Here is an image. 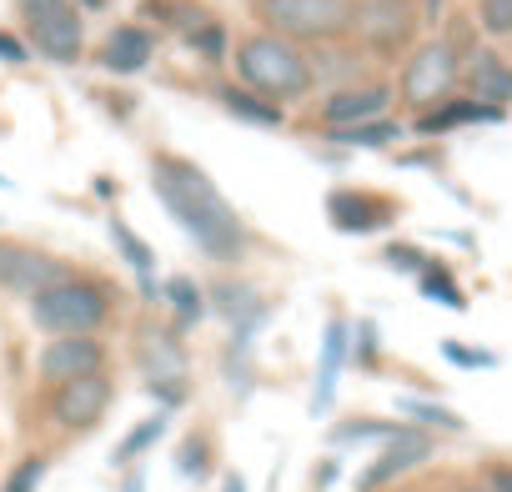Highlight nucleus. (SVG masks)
<instances>
[{"label": "nucleus", "instance_id": "obj_30", "mask_svg": "<svg viewBox=\"0 0 512 492\" xmlns=\"http://www.w3.org/2000/svg\"><path fill=\"white\" fill-rule=\"evenodd\" d=\"M477 26L487 36H512V0H477Z\"/></svg>", "mask_w": 512, "mask_h": 492}, {"label": "nucleus", "instance_id": "obj_20", "mask_svg": "<svg viewBox=\"0 0 512 492\" xmlns=\"http://www.w3.org/2000/svg\"><path fill=\"white\" fill-rule=\"evenodd\" d=\"M216 101H221V111H226V116H236V121H246V126H267V131H272V126H282V121H287L277 101L256 96V91H246V86H236V81L216 86Z\"/></svg>", "mask_w": 512, "mask_h": 492}, {"label": "nucleus", "instance_id": "obj_27", "mask_svg": "<svg viewBox=\"0 0 512 492\" xmlns=\"http://www.w3.org/2000/svg\"><path fill=\"white\" fill-rule=\"evenodd\" d=\"M402 136V126L392 121V116H377V121H362V126H342V131H332V141H342V146H392Z\"/></svg>", "mask_w": 512, "mask_h": 492}, {"label": "nucleus", "instance_id": "obj_41", "mask_svg": "<svg viewBox=\"0 0 512 492\" xmlns=\"http://www.w3.org/2000/svg\"><path fill=\"white\" fill-rule=\"evenodd\" d=\"M121 492H141V472H131V477H126V487H121Z\"/></svg>", "mask_w": 512, "mask_h": 492}, {"label": "nucleus", "instance_id": "obj_31", "mask_svg": "<svg viewBox=\"0 0 512 492\" xmlns=\"http://www.w3.org/2000/svg\"><path fill=\"white\" fill-rule=\"evenodd\" d=\"M41 477H46V457H26V462H16V472L6 477V487H0V492H36Z\"/></svg>", "mask_w": 512, "mask_h": 492}, {"label": "nucleus", "instance_id": "obj_10", "mask_svg": "<svg viewBox=\"0 0 512 492\" xmlns=\"http://www.w3.org/2000/svg\"><path fill=\"white\" fill-rule=\"evenodd\" d=\"M36 372H41L46 387H61V382L106 372V347H101V337H51L46 352H41V362H36Z\"/></svg>", "mask_w": 512, "mask_h": 492}, {"label": "nucleus", "instance_id": "obj_5", "mask_svg": "<svg viewBox=\"0 0 512 492\" xmlns=\"http://www.w3.org/2000/svg\"><path fill=\"white\" fill-rule=\"evenodd\" d=\"M417 36L412 0H352V46L372 61H397Z\"/></svg>", "mask_w": 512, "mask_h": 492}, {"label": "nucleus", "instance_id": "obj_33", "mask_svg": "<svg viewBox=\"0 0 512 492\" xmlns=\"http://www.w3.org/2000/svg\"><path fill=\"white\" fill-rule=\"evenodd\" d=\"M382 262L397 267V272H412V277L427 267V257L417 252V246H402V241H387V246H382Z\"/></svg>", "mask_w": 512, "mask_h": 492}, {"label": "nucleus", "instance_id": "obj_42", "mask_svg": "<svg viewBox=\"0 0 512 492\" xmlns=\"http://www.w3.org/2000/svg\"><path fill=\"white\" fill-rule=\"evenodd\" d=\"M462 492H487V487H482V482H467V487H462Z\"/></svg>", "mask_w": 512, "mask_h": 492}, {"label": "nucleus", "instance_id": "obj_16", "mask_svg": "<svg viewBox=\"0 0 512 492\" xmlns=\"http://www.w3.org/2000/svg\"><path fill=\"white\" fill-rule=\"evenodd\" d=\"M397 211L387 206V201H377L372 191H332L327 196V221L337 226V231H347V236H367V231H377V226H387Z\"/></svg>", "mask_w": 512, "mask_h": 492}, {"label": "nucleus", "instance_id": "obj_35", "mask_svg": "<svg viewBox=\"0 0 512 492\" xmlns=\"http://www.w3.org/2000/svg\"><path fill=\"white\" fill-rule=\"evenodd\" d=\"M0 61L21 66V61H31V46H26V41H16L11 31H0Z\"/></svg>", "mask_w": 512, "mask_h": 492}, {"label": "nucleus", "instance_id": "obj_38", "mask_svg": "<svg viewBox=\"0 0 512 492\" xmlns=\"http://www.w3.org/2000/svg\"><path fill=\"white\" fill-rule=\"evenodd\" d=\"M337 477V462H322L317 472H312V492H327V482Z\"/></svg>", "mask_w": 512, "mask_h": 492}, {"label": "nucleus", "instance_id": "obj_36", "mask_svg": "<svg viewBox=\"0 0 512 492\" xmlns=\"http://www.w3.org/2000/svg\"><path fill=\"white\" fill-rule=\"evenodd\" d=\"M487 492H512V462H497V467H487V482H482Z\"/></svg>", "mask_w": 512, "mask_h": 492}, {"label": "nucleus", "instance_id": "obj_28", "mask_svg": "<svg viewBox=\"0 0 512 492\" xmlns=\"http://www.w3.org/2000/svg\"><path fill=\"white\" fill-rule=\"evenodd\" d=\"M166 297H171V307H176V322H181V327H196V322L206 317V297H201L186 277L166 282Z\"/></svg>", "mask_w": 512, "mask_h": 492}, {"label": "nucleus", "instance_id": "obj_23", "mask_svg": "<svg viewBox=\"0 0 512 492\" xmlns=\"http://www.w3.org/2000/svg\"><path fill=\"white\" fill-rule=\"evenodd\" d=\"M161 437H166V412H156V417H146V422H136V427H131V432H126V437L116 442V452H111V462H116V467H131V462H136L141 452H151V447H156Z\"/></svg>", "mask_w": 512, "mask_h": 492}, {"label": "nucleus", "instance_id": "obj_11", "mask_svg": "<svg viewBox=\"0 0 512 492\" xmlns=\"http://www.w3.org/2000/svg\"><path fill=\"white\" fill-rule=\"evenodd\" d=\"M432 457V432H422V427H407L402 437H392L372 462H367V472L357 477V492H382L387 482H397V477H407L412 467H422Z\"/></svg>", "mask_w": 512, "mask_h": 492}, {"label": "nucleus", "instance_id": "obj_25", "mask_svg": "<svg viewBox=\"0 0 512 492\" xmlns=\"http://www.w3.org/2000/svg\"><path fill=\"white\" fill-rule=\"evenodd\" d=\"M412 422H382V417H352V422H337L332 427V442L337 447H347V442H372V437H382V442H392V437H402Z\"/></svg>", "mask_w": 512, "mask_h": 492}, {"label": "nucleus", "instance_id": "obj_17", "mask_svg": "<svg viewBox=\"0 0 512 492\" xmlns=\"http://www.w3.org/2000/svg\"><path fill=\"white\" fill-rule=\"evenodd\" d=\"M347 322L332 317L327 332H322V357H317V387H312V417H327L332 402H337V377H342V362H347Z\"/></svg>", "mask_w": 512, "mask_h": 492}, {"label": "nucleus", "instance_id": "obj_1", "mask_svg": "<svg viewBox=\"0 0 512 492\" xmlns=\"http://www.w3.org/2000/svg\"><path fill=\"white\" fill-rule=\"evenodd\" d=\"M151 186H156L161 206L171 211V221L191 236V246H196L206 262L231 267V262L246 257V246H251L246 221L231 211V201L216 191V181H211L196 161L171 156V151L156 156V161H151Z\"/></svg>", "mask_w": 512, "mask_h": 492}, {"label": "nucleus", "instance_id": "obj_15", "mask_svg": "<svg viewBox=\"0 0 512 492\" xmlns=\"http://www.w3.org/2000/svg\"><path fill=\"white\" fill-rule=\"evenodd\" d=\"M502 121H507L502 106H487V101H472V96H447V101H437L417 116V131L447 136V131H462V126H502Z\"/></svg>", "mask_w": 512, "mask_h": 492}, {"label": "nucleus", "instance_id": "obj_37", "mask_svg": "<svg viewBox=\"0 0 512 492\" xmlns=\"http://www.w3.org/2000/svg\"><path fill=\"white\" fill-rule=\"evenodd\" d=\"M21 6V16H41V11H61V6H71V0H16Z\"/></svg>", "mask_w": 512, "mask_h": 492}, {"label": "nucleus", "instance_id": "obj_7", "mask_svg": "<svg viewBox=\"0 0 512 492\" xmlns=\"http://www.w3.org/2000/svg\"><path fill=\"white\" fill-rule=\"evenodd\" d=\"M71 277V267L41 246H26V241H6L0 236V292H16V297H36L46 292L51 282Z\"/></svg>", "mask_w": 512, "mask_h": 492}, {"label": "nucleus", "instance_id": "obj_4", "mask_svg": "<svg viewBox=\"0 0 512 492\" xmlns=\"http://www.w3.org/2000/svg\"><path fill=\"white\" fill-rule=\"evenodd\" d=\"M256 16L292 46H327L352 36V0H256Z\"/></svg>", "mask_w": 512, "mask_h": 492}, {"label": "nucleus", "instance_id": "obj_29", "mask_svg": "<svg viewBox=\"0 0 512 492\" xmlns=\"http://www.w3.org/2000/svg\"><path fill=\"white\" fill-rule=\"evenodd\" d=\"M442 357H447L452 367H467V372H487V367H497V352H487V347H467V342H457V337L442 342Z\"/></svg>", "mask_w": 512, "mask_h": 492}, {"label": "nucleus", "instance_id": "obj_8", "mask_svg": "<svg viewBox=\"0 0 512 492\" xmlns=\"http://www.w3.org/2000/svg\"><path fill=\"white\" fill-rule=\"evenodd\" d=\"M111 392H116V387H111L106 372H91V377H76V382L51 387V417H56V427H66V432H91V427L106 417Z\"/></svg>", "mask_w": 512, "mask_h": 492}, {"label": "nucleus", "instance_id": "obj_32", "mask_svg": "<svg viewBox=\"0 0 512 492\" xmlns=\"http://www.w3.org/2000/svg\"><path fill=\"white\" fill-rule=\"evenodd\" d=\"M176 467H181V477H206V467H211V447H206V437H191V442L176 452Z\"/></svg>", "mask_w": 512, "mask_h": 492}, {"label": "nucleus", "instance_id": "obj_22", "mask_svg": "<svg viewBox=\"0 0 512 492\" xmlns=\"http://www.w3.org/2000/svg\"><path fill=\"white\" fill-rule=\"evenodd\" d=\"M397 412H402L412 427H422V432H462V427H467L452 407L427 402V397H397Z\"/></svg>", "mask_w": 512, "mask_h": 492}, {"label": "nucleus", "instance_id": "obj_6", "mask_svg": "<svg viewBox=\"0 0 512 492\" xmlns=\"http://www.w3.org/2000/svg\"><path fill=\"white\" fill-rule=\"evenodd\" d=\"M457 76H462V51H457L452 41H422V46L407 56L397 91H402L407 106L427 111V106H437V101H447V96L457 91Z\"/></svg>", "mask_w": 512, "mask_h": 492}, {"label": "nucleus", "instance_id": "obj_12", "mask_svg": "<svg viewBox=\"0 0 512 492\" xmlns=\"http://www.w3.org/2000/svg\"><path fill=\"white\" fill-rule=\"evenodd\" d=\"M146 387L161 397V407H181L186 402V357L176 332H146Z\"/></svg>", "mask_w": 512, "mask_h": 492}, {"label": "nucleus", "instance_id": "obj_3", "mask_svg": "<svg viewBox=\"0 0 512 492\" xmlns=\"http://www.w3.org/2000/svg\"><path fill=\"white\" fill-rule=\"evenodd\" d=\"M111 312H116L111 292L91 277H76V272L31 297V322L46 337H96L111 322Z\"/></svg>", "mask_w": 512, "mask_h": 492}, {"label": "nucleus", "instance_id": "obj_2", "mask_svg": "<svg viewBox=\"0 0 512 492\" xmlns=\"http://www.w3.org/2000/svg\"><path fill=\"white\" fill-rule=\"evenodd\" d=\"M231 61H236V86L267 96L277 106H292V101H307L312 96V66H307V51L272 36V31H256V36H241L231 46Z\"/></svg>", "mask_w": 512, "mask_h": 492}, {"label": "nucleus", "instance_id": "obj_9", "mask_svg": "<svg viewBox=\"0 0 512 492\" xmlns=\"http://www.w3.org/2000/svg\"><path fill=\"white\" fill-rule=\"evenodd\" d=\"M26 46L56 66H71L81 61L86 51V26H81V11L76 6H61V11H41V16H26Z\"/></svg>", "mask_w": 512, "mask_h": 492}, {"label": "nucleus", "instance_id": "obj_21", "mask_svg": "<svg viewBox=\"0 0 512 492\" xmlns=\"http://www.w3.org/2000/svg\"><path fill=\"white\" fill-rule=\"evenodd\" d=\"M111 241L121 246V257L131 262V272L141 277V292H146V297H156V282H151V272H156V257L146 252V241H141V236H136V231H131L121 216H111Z\"/></svg>", "mask_w": 512, "mask_h": 492}, {"label": "nucleus", "instance_id": "obj_19", "mask_svg": "<svg viewBox=\"0 0 512 492\" xmlns=\"http://www.w3.org/2000/svg\"><path fill=\"white\" fill-rule=\"evenodd\" d=\"M151 56H156V36H151L146 26H116V31L106 36V51H101L106 71H116V76H136V71H146Z\"/></svg>", "mask_w": 512, "mask_h": 492}, {"label": "nucleus", "instance_id": "obj_14", "mask_svg": "<svg viewBox=\"0 0 512 492\" xmlns=\"http://www.w3.org/2000/svg\"><path fill=\"white\" fill-rule=\"evenodd\" d=\"M457 81L467 86L472 101H487V106H502V111L512 101V66L497 51H487V46H477V51L462 56V76Z\"/></svg>", "mask_w": 512, "mask_h": 492}, {"label": "nucleus", "instance_id": "obj_18", "mask_svg": "<svg viewBox=\"0 0 512 492\" xmlns=\"http://www.w3.org/2000/svg\"><path fill=\"white\" fill-rule=\"evenodd\" d=\"M307 66H312V86H337L342 91V86H357L367 56L352 41H327V46H312Z\"/></svg>", "mask_w": 512, "mask_h": 492}, {"label": "nucleus", "instance_id": "obj_24", "mask_svg": "<svg viewBox=\"0 0 512 492\" xmlns=\"http://www.w3.org/2000/svg\"><path fill=\"white\" fill-rule=\"evenodd\" d=\"M417 292H422L427 302H442V307H452V312H462V307H467L462 287L452 282V272H447L442 262H427V267L417 272Z\"/></svg>", "mask_w": 512, "mask_h": 492}, {"label": "nucleus", "instance_id": "obj_13", "mask_svg": "<svg viewBox=\"0 0 512 492\" xmlns=\"http://www.w3.org/2000/svg\"><path fill=\"white\" fill-rule=\"evenodd\" d=\"M392 106V86L382 81H357V86H342L322 101V126L327 131H342V126H362V121H377L387 116Z\"/></svg>", "mask_w": 512, "mask_h": 492}, {"label": "nucleus", "instance_id": "obj_34", "mask_svg": "<svg viewBox=\"0 0 512 492\" xmlns=\"http://www.w3.org/2000/svg\"><path fill=\"white\" fill-rule=\"evenodd\" d=\"M352 357H357L362 367H377V332H372L367 322L357 327V352H352Z\"/></svg>", "mask_w": 512, "mask_h": 492}, {"label": "nucleus", "instance_id": "obj_26", "mask_svg": "<svg viewBox=\"0 0 512 492\" xmlns=\"http://www.w3.org/2000/svg\"><path fill=\"white\" fill-rule=\"evenodd\" d=\"M186 46L201 56V61H226L231 56V41H226V26L221 21H196V26H186Z\"/></svg>", "mask_w": 512, "mask_h": 492}, {"label": "nucleus", "instance_id": "obj_39", "mask_svg": "<svg viewBox=\"0 0 512 492\" xmlns=\"http://www.w3.org/2000/svg\"><path fill=\"white\" fill-rule=\"evenodd\" d=\"M221 492H246V477H241V472H231V477L221 482Z\"/></svg>", "mask_w": 512, "mask_h": 492}, {"label": "nucleus", "instance_id": "obj_40", "mask_svg": "<svg viewBox=\"0 0 512 492\" xmlns=\"http://www.w3.org/2000/svg\"><path fill=\"white\" fill-rule=\"evenodd\" d=\"M71 6H76V11H101L106 0H71Z\"/></svg>", "mask_w": 512, "mask_h": 492}]
</instances>
